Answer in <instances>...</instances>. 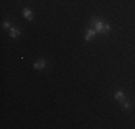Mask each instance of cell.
<instances>
[{"label": "cell", "instance_id": "8", "mask_svg": "<svg viewBox=\"0 0 135 129\" xmlns=\"http://www.w3.org/2000/svg\"><path fill=\"white\" fill-rule=\"evenodd\" d=\"M109 30H111V26H109L108 23H105V26H104V30H102V34H107Z\"/></svg>", "mask_w": 135, "mask_h": 129}, {"label": "cell", "instance_id": "4", "mask_svg": "<svg viewBox=\"0 0 135 129\" xmlns=\"http://www.w3.org/2000/svg\"><path fill=\"white\" fill-rule=\"evenodd\" d=\"M114 98L117 99V101H119V102H122V101H125V92L122 89H118L117 92L114 93Z\"/></svg>", "mask_w": 135, "mask_h": 129}, {"label": "cell", "instance_id": "5", "mask_svg": "<svg viewBox=\"0 0 135 129\" xmlns=\"http://www.w3.org/2000/svg\"><path fill=\"white\" fill-rule=\"evenodd\" d=\"M22 13H23V16L27 19V20H30V22L33 20V17H35V16H33V12H32L29 7H25L23 10H22Z\"/></svg>", "mask_w": 135, "mask_h": 129}, {"label": "cell", "instance_id": "1", "mask_svg": "<svg viewBox=\"0 0 135 129\" xmlns=\"http://www.w3.org/2000/svg\"><path fill=\"white\" fill-rule=\"evenodd\" d=\"M91 26H94V29H95L96 33H101V34H102V30H104L105 22H104V20H101V19H98V17H92Z\"/></svg>", "mask_w": 135, "mask_h": 129}, {"label": "cell", "instance_id": "7", "mask_svg": "<svg viewBox=\"0 0 135 129\" xmlns=\"http://www.w3.org/2000/svg\"><path fill=\"white\" fill-rule=\"evenodd\" d=\"M121 103H122V108H124V109H129V108H131V103L128 102L127 99H125V101H122Z\"/></svg>", "mask_w": 135, "mask_h": 129}, {"label": "cell", "instance_id": "9", "mask_svg": "<svg viewBox=\"0 0 135 129\" xmlns=\"http://www.w3.org/2000/svg\"><path fill=\"white\" fill-rule=\"evenodd\" d=\"M3 27H4V29H12L10 22H9V20H4V22H3Z\"/></svg>", "mask_w": 135, "mask_h": 129}, {"label": "cell", "instance_id": "2", "mask_svg": "<svg viewBox=\"0 0 135 129\" xmlns=\"http://www.w3.org/2000/svg\"><path fill=\"white\" fill-rule=\"evenodd\" d=\"M95 34H96V32H95V29H92V27H89V29H86V32H85V40L86 42H89V40H92V39L95 37Z\"/></svg>", "mask_w": 135, "mask_h": 129}, {"label": "cell", "instance_id": "6", "mask_svg": "<svg viewBox=\"0 0 135 129\" xmlns=\"http://www.w3.org/2000/svg\"><path fill=\"white\" fill-rule=\"evenodd\" d=\"M9 34H10V37H12V39H16V37H19V36H20V29L12 27V29H10V33H9Z\"/></svg>", "mask_w": 135, "mask_h": 129}, {"label": "cell", "instance_id": "3", "mask_svg": "<svg viewBox=\"0 0 135 129\" xmlns=\"http://www.w3.org/2000/svg\"><path fill=\"white\" fill-rule=\"evenodd\" d=\"M33 67L36 70H42V69H45L46 67V60L45 59H39V60H36L35 62V64H33Z\"/></svg>", "mask_w": 135, "mask_h": 129}]
</instances>
